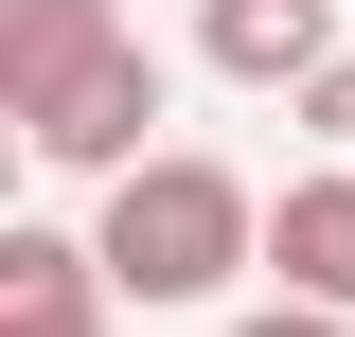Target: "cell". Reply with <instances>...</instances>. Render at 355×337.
Segmentation results:
<instances>
[{
  "label": "cell",
  "instance_id": "8992f818",
  "mask_svg": "<svg viewBox=\"0 0 355 337\" xmlns=\"http://www.w3.org/2000/svg\"><path fill=\"white\" fill-rule=\"evenodd\" d=\"M107 36H125V0H0V125H18V107H53Z\"/></svg>",
  "mask_w": 355,
  "mask_h": 337
},
{
  "label": "cell",
  "instance_id": "3957f363",
  "mask_svg": "<svg viewBox=\"0 0 355 337\" xmlns=\"http://www.w3.org/2000/svg\"><path fill=\"white\" fill-rule=\"evenodd\" d=\"M107 320H125L107 249L53 231V213H18V231H0V337H107Z\"/></svg>",
  "mask_w": 355,
  "mask_h": 337
},
{
  "label": "cell",
  "instance_id": "52a82bcc",
  "mask_svg": "<svg viewBox=\"0 0 355 337\" xmlns=\"http://www.w3.org/2000/svg\"><path fill=\"white\" fill-rule=\"evenodd\" d=\"M284 107H302V142H338V160H355V53H320V71L284 89Z\"/></svg>",
  "mask_w": 355,
  "mask_h": 337
},
{
  "label": "cell",
  "instance_id": "277c9868",
  "mask_svg": "<svg viewBox=\"0 0 355 337\" xmlns=\"http://www.w3.org/2000/svg\"><path fill=\"white\" fill-rule=\"evenodd\" d=\"M266 284H302V302H355V160L320 142L284 196H266Z\"/></svg>",
  "mask_w": 355,
  "mask_h": 337
},
{
  "label": "cell",
  "instance_id": "7a4b0ae2",
  "mask_svg": "<svg viewBox=\"0 0 355 337\" xmlns=\"http://www.w3.org/2000/svg\"><path fill=\"white\" fill-rule=\"evenodd\" d=\"M160 107H178V71H160L142 36H107L53 107H18V160H53V178H89V196H107L125 160H160Z\"/></svg>",
  "mask_w": 355,
  "mask_h": 337
},
{
  "label": "cell",
  "instance_id": "5b68a950",
  "mask_svg": "<svg viewBox=\"0 0 355 337\" xmlns=\"http://www.w3.org/2000/svg\"><path fill=\"white\" fill-rule=\"evenodd\" d=\"M320 53H338V0H196V71L231 89H302Z\"/></svg>",
  "mask_w": 355,
  "mask_h": 337
},
{
  "label": "cell",
  "instance_id": "6da1fadb",
  "mask_svg": "<svg viewBox=\"0 0 355 337\" xmlns=\"http://www.w3.org/2000/svg\"><path fill=\"white\" fill-rule=\"evenodd\" d=\"M89 249H107V284H125L142 320H196V302H231V284L266 266V196L214 160V142H160V160L107 178Z\"/></svg>",
  "mask_w": 355,
  "mask_h": 337
},
{
  "label": "cell",
  "instance_id": "ba28073f",
  "mask_svg": "<svg viewBox=\"0 0 355 337\" xmlns=\"http://www.w3.org/2000/svg\"><path fill=\"white\" fill-rule=\"evenodd\" d=\"M231 337H355V302H302V284H284V302H249Z\"/></svg>",
  "mask_w": 355,
  "mask_h": 337
}]
</instances>
